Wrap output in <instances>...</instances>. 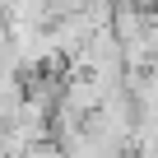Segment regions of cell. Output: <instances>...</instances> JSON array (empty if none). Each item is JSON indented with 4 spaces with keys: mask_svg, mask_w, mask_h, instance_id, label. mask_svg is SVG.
Listing matches in <instances>:
<instances>
[{
    "mask_svg": "<svg viewBox=\"0 0 158 158\" xmlns=\"http://www.w3.org/2000/svg\"><path fill=\"white\" fill-rule=\"evenodd\" d=\"M51 10H56V19L60 14H79V10H89V0H56Z\"/></svg>",
    "mask_w": 158,
    "mask_h": 158,
    "instance_id": "1",
    "label": "cell"
},
{
    "mask_svg": "<svg viewBox=\"0 0 158 158\" xmlns=\"http://www.w3.org/2000/svg\"><path fill=\"white\" fill-rule=\"evenodd\" d=\"M126 158H153V153H139V149H130V153H126Z\"/></svg>",
    "mask_w": 158,
    "mask_h": 158,
    "instance_id": "2",
    "label": "cell"
},
{
    "mask_svg": "<svg viewBox=\"0 0 158 158\" xmlns=\"http://www.w3.org/2000/svg\"><path fill=\"white\" fill-rule=\"evenodd\" d=\"M139 5H144V10H149V5H158V0H139Z\"/></svg>",
    "mask_w": 158,
    "mask_h": 158,
    "instance_id": "3",
    "label": "cell"
}]
</instances>
